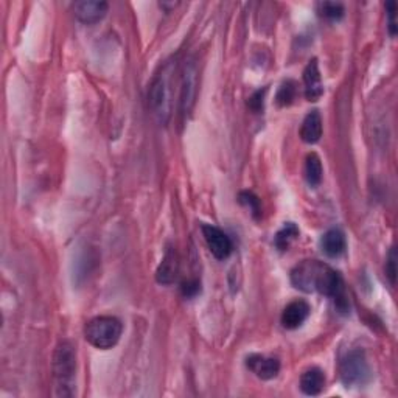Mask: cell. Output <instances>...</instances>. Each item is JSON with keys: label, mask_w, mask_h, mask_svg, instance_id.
Wrapping results in <instances>:
<instances>
[{"label": "cell", "mask_w": 398, "mask_h": 398, "mask_svg": "<svg viewBox=\"0 0 398 398\" xmlns=\"http://www.w3.org/2000/svg\"><path fill=\"white\" fill-rule=\"evenodd\" d=\"M310 313H311L310 305L305 301L291 302L282 313V325L288 330H296L307 321Z\"/></svg>", "instance_id": "11"}, {"label": "cell", "mask_w": 398, "mask_h": 398, "mask_svg": "<svg viewBox=\"0 0 398 398\" xmlns=\"http://www.w3.org/2000/svg\"><path fill=\"white\" fill-rule=\"evenodd\" d=\"M181 114L184 117H187L191 112L196 102L198 94V66L195 60H188L184 64V69L181 72Z\"/></svg>", "instance_id": "6"}, {"label": "cell", "mask_w": 398, "mask_h": 398, "mask_svg": "<svg viewBox=\"0 0 398 398\" xmlns=\"http://www.w3.org/2000/svg\"><path fill=\"white\" fill-rule=\"evenodd\" d=\"M246 366L260 380H273L280 372V361L277 358L263 357V355H249L246 358Z\"/></svg>", "instance_id": "9"}, {"label": "cell", "mask_w": 398, "mask_h": 398, "mask_svg": "<svg viewBox=\"0 0 398 398\" xmlns=\"http://www.w3.org/2000/svg\"><path fill=\"white\" fill-rule=\"evenodd\" d=\"M303 83H305V97L308 102H317L324 95V84L319 70L317 60H311L303 70Z\"/></svg>", "instance_id": "10"}, {"label": "cell", "mask_w": 398, "mask_h": 398, "mask_svg": "<svg viewBox=\"0 0 398 398\" xmlns=\"http://www.w3.org/2000/svg\"><path fill=\"white\" fill-rule=\"evenodd\" d=\"M265 94H266V89H260L257 92H254V95L247 100V106L254 112H261L263 111V103H265Z\"/></svg>", "instance_id": "22"}, {"label": "cell", "mask_w": 398, "mask_h": 398, "mask_svg": "<svg viewBox=\"0 0 398 398\" xmlns=\"http://www.w3.org/2000/svg\"><path fill=\"white\" fill-rule=\"evenodd\" d=\"M160 5V8H163V10H170V8H174V6L177 5V4H167V2H160L159 4Z\"/></svg>", "instance_id": "25"}, {"label": "cell", "mask_w": 398, "mask_h": 398, "mask_svg": "<svg viewBox=\"0 0 398 398\" xmlns=\"http://www.w3.org/2000/svg\"><path fill=\"white\" fill-rule=\"evenodd\" d=\"M123 333V325L114 316H98L90 319L84 327L86 341L98 350H109L118 344Z\"/></svg>", "instance_id": "4"}, {"label": "cell", "mask_w": 398, "mask_h": 398, "mask_svg": "<svg viewBox=\"0 0 398 398\" xmlns=\"http://www.w3.org/2000/svg\"><path fill=\"white\" fill-rule=\"evenodd\" d=\"M203 235L207 243L209 251L218 260H226L233 251L231 237L224 231L213 224H203Z\"/></svg>", "instance_id": "7"}, {"label": "cell", "mask_w": 398, "mask_h": 398, "mask_svg": "<svg viewBox=\"0 0 398 398\" xmlns=\"http://www.w3.org/2000/svg\"><path fill=\"white\" fill-rule=\"evenodd\" d=\"M199 291H201V283H199L198 280H188L182 285V294L187 298L198 296Z\"/></svg>", "instance_id": "23"}, {"label": "cell", "mask_w": 398, "mask_h": 398, "mask_svg": "<svg viewBox=\"0 0 398 398\" xmlns=\"http://www.w3.org/2000/svg\"><path fill=\"white\" fill-rule=\"evenodd\" d=\"M296 83L294 81H285L280 86L279 92H277V104L279 106H289L291 103L294 102V98H296Z\"/></svg>", "instance_id": "19"}, {"label": "cell", "mask_w": 398, "mask_h": 398, "mask_svg": "<svg viewBox=\"0 0 398 398\" xmlns=\"http://www.w3.org/2000/svg\"><path fill=\"white\" fill-rule=\"evenodd\" d=\"M339 375L341 381L347 387L364 386L371 380L372 371L366 358V353L362 350H352L339 362Z\"/></svg>", "instance_id": "5"}, {"label": "cell", "mask_w": 398, "mask_h": 398, "mask_svg": "<svg viewBox=\"0 0 398 398\" xmlns=\"http://www.w3.org/2000/svg\"><path fill=\"white\" fill-rule=\"evenodd\" d=\"M76 355L69 341H61L53 353V376L58 397H72L75 386Z\"/></svg>", "instance_id": "3"}, {"label": "cell", "mask_w": 398, "mask_h": 398, "mask_svg": "<svg viewBox=\"0 0 398 398\" xmlns=\"http://www.w3.org/2000/svg\"><path fill=\"white\" fill-rule=\"evenodd\" d=\"M325 387V375L317 367H311L307 372H303L301 376V389L307 395H319Z\"/></svg>", "instance_id": "15"}, {"label": "cell", "mask_w": 398, "mask_h": 398, "mask_svg": "<svg viewBox=\"0 0 398 398\" xmlns=\"http://www.w3.org/2000/svg\"><path fill=\"white\" fill-rule=\"evenodd\" d=\"M240 203L246 205V207L251 210V213L254 215V218H260L261 215V205H260V199L255 196L252 191H241L240 196Z\"/></svg>", "instance_id": "20"}, {"label": "cell", "mask_w": 398, "mask_h": 398, "mask_svg": "<svg viewBox=\"0 0 398 398\" xmlns=\"http://www.w3.org/2000/svg\"><path fill=\"white\" fill-rule=\"evenodd\" d=\"M386 275L390 282V285H395V279H397V252L395 249L392 247L389 252V257L386 261Z\"/></svg>", "instance_id": "21"}, {"label": "cell", "mask_w": 398, "mask_h": 398, "mask_svg": "<svg viewBox=\"0 0 398 398\" xmlns=\"http://www.w3.org/2000/svg\"><path fill=\"white\" fill-rule=\"evenodd\" d=\"M386 11H387V16H389V33H390V36H395V34H397V22H395L397 4L389 2L386 5Z\"/></svg>", "instance_id": "24"}, {"label": "cell", "mask_w": 398, "mask_h": 398, "mask_svg": "<svg viewBox=\"0 0 398 398\" xmlns=\"http://www.w3.org/2000/svg\"><path fill=\"white\" fill-rule=\"evenodd\" d=\"M322 163L316 153H311L307 156V162H305V179L311 187H317L322 182Z\"/></svg>", "instance_id": "16"}, {"label": "cell", "mask_w": 398, "mask_h": 398, "mask_svg": "<svg viewBox=\"0 0 398 398\" xmlns=\"http://www.w3.org/2000/svg\"><path fill=\"white\" fill-rule=\"evenodd\" d=\"M109 5L103 0H81L74 5L75 18L83 24H97L108 14Z\"/></svg>", "instance_id": "8"}, {"label": "cell", "mask_w": 398, "mask_h": 398, "mask_svg": "<svg viewBox=\"0 0 398 398\" xmlns=\"http://www.w3.org/2000/svg\"><path fill=\"white\" fill-rule=\"evenodd\" d=\"M177 273H179V259H177L174 249L170 247L165 255H163L158 271H156V280H158L160 285H172L176 280Z\"/></svg>", "instance_id": "12"}, {"label": "cell", "mask_w": 398, "mask_h": 398, "mask_svg": "<svg viewBox=\"0 0 398 398\" xmlns=\"http://www.w3.org/2000/svg\"><path fill=\"white\" fill-rule=\"evenodd\" d=\"M317 11L322 18L329 20H341L344 18V5L336 4V2H322L317 5Z\"/></svg>", "instance_id": "18"}, {"label": "cell", "mask_w": 398, "mask_h": 398, "mask_svg": "<svg viewBox=\"0 0 398 398\" xmlns=\"http://www.w3.org/2000/svg\"><path fill=\"white\" fill-rule=\"evenodd\" d=\"M291 283L303 293H319L335 298L343 308L347 305L343 277L331 266L319 260H305L291 271Z\"/></svg>", "instance_id": "1"}, {"label": "cell", "mask_w": 398, "mask_h": 398, "mask_svg": "<svg viewBox=\"0 0 398 398\" xmlns=\"http://www.w3.org/2000/svg\"><path fill=\"white\" fill-rule=\"evenodd\" d=\"M347 241L343 231L330 229L327 231L321 238V249L322 252L330 259H338L345 252Z\"/></svg>", "instance_id": "13"}, {"label": "cell", "mask_w": 398, "mask_h": 398, "mask_svg": "<svg viewBox=\"0 0 398 398\" xmlns=\"http://www.w3.org/2000/svg\"><path fill=\"white\" fill-rule=\"evenodd\" d=\"M177 70L176 60L163 64L159 74L153 78L148 90V106L158 123L167 126L173 117V84Z\"/></svg>", "instance_id": "2"}, {"label": "cell", "mask_w": 398, "mask_h": 398, "mask_svg": "<svg viewBox=\"0 0 398 398\" xmlns=\"http://www.w3.org/2000/svg\"><path fill=\"white\" fill-rule=\"evenodd\" d=\"M322 137V118L317 111L310 112L301 126V139L305 144H316Z\"/></svg>", "instance_id": "14"}, {"label": "cell", "mask_w": 398, "mask_h": 398, "mask_svg": "<svg viewBox=\"0 0 398 398\" xmlns=\"http://www.w3.org/2000/svg\"><path fill=\"white\" fill-rule=\"evenodd\" d=\"M298 237V229L294 223H287L282 229L275 233L274 245L280 252H285L289 246L294 243V240Z\"/></svg>", "instance_id": "17"}]
</instances>
